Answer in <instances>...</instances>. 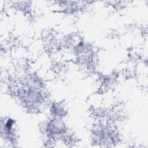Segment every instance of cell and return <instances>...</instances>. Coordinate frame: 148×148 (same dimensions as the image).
<instances>
[{
	"instance_id": "cell-4",
	"label": "cell",
	"mask_w": 148,
	"mask_h": 148,
	"mask_svg": "<svg viewBox=\"0 0 148 148\" xmlns=\"http://www.w3.org/2000/svg\"><path fill=\"white\" fill-rule=\"evenodd\" d=\"M14 6L15 8L23 12H27L28 13L29 10L31 9V2L29 1H17L14 2Z\"/></svg>"
},
{
	"instance_id": "cell-1",
	"label": "cell",
	"mask_w": 148,
	"mask_h": 148,
	"mask_svg": "<svg viewBox=\"0 0 148 148\" xmlns=\"http://www.w3.org/2000/svg\"><path fill=\"white\" fill-rule=\"evenodd\" d=\"M42 130L50 139L62 137L66 134V127L62 118L52 117L42 126Z\"/></svg>"
},
{
	"instance_id": "cell-2",
	"label": "cell",
	"mask_w": 148,
	"mask_h": 148,
	"mask_svg": "<svg viewBox=\"0 0 148 148\" xmlns=\"http://www.w3.org/2000/svg\"><path fill=\"white\" fill-rule=\"evenodd\" d=\"M16 123L15 121L10 118H1V138L6 142L10 144L16 143Z\"/></svg>"
},
{
	"instance_id": "cell-3",
	"label": "cell",
	"mask_w": 148,
	"mask_h": 148,
	"mask_svg": "<svg viewBox=\"0 0 148 148\" xmlns=\"http://www.w3.org/2000/svg\"><path fill=\"white\" fill-rule=\"evenodd\" d=\"M50 112L52 117L63 118L66 116L67 110L65 106L60 102H54L51 103L50 106Z\"/></svg>"
}]
</instances>
